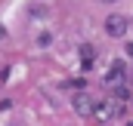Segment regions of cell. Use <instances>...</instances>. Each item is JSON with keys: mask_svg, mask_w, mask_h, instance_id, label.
Instances as JSON below:
<instances>
[{"mask_svg": "<svg viewBox=\"0 0 133 126\" xmlns=\"http://www.w3.org/2000/svg\"><path fill=\"white\" fill-rule=\"evenodd\" d=\"M93 105H96V98L87 92H77L71 95V108H74V114L77 117H93Z\"/></svg>", "mask_w": 133, "mask_h": 126, "instance_id": "1", "label": "cell"}, {"mask_svg": "<svg viewBox=\"0 0 133 126\" xmlns=\"http://www.w3.org/2000/svg\"><path fill=\"white\" fill-rule=\"evenodd\" d=\"M93 117L102 120V123H111V120H115V98H96V105H93Z\"/></svg>", "mask_w": 133, "mask_h": 126, "instance_id": "2", "label": "cell"}, {"mask_svg": "<svg viewBox=\"0 0 133 126\" xmlns=\"http://www.w3.org/2000/svg\"><path fill=\"white\" fill-rule=\"evenodd\" d=\"M105 34L108 37H124L127 34V19L124 15H108L105 19Z\"/></svg>", "mask_w": 133, "mask_h": 126, "instance_id": "3", "label": "cell"}, {"mask_svg": "<svg viewBox=\"0 0 133 126\" xmlns=\"http://www.w3.org/2000/svg\"><path fill=\"white\" fill-rule=\"evenodd\" d=\"M127 77V65L121 62V59H115L111 68H108V74H105V83H118V80H124Z\"/></svg>", "mask_w": 133, "mask_h": 126, "instance_id": "4", "label": "cell"}, {"mask_svg": "<svg viewBox=\"0 0 133 126\" xmlns=\"http://www.w3.org/2000/svg\"><path fill=\"white\" fill-rule=\"evenodd\" d=\"M96 46H90V43H84L81 46V59H84V71H93V65H96Z\"/></svg>", "mask_w": 133, "mask_h": 126, "instance_id": "5", "label": "cell"}, {"mask_svg": "<svg viewBox=\"0 0 133 126\" xmlns=\"http://www.w3.org/2000/svg\"><path fill=\"white\" fill-rule=\"evenodd\" d=\"M111 98H115V101H127V98H130V89H127V86H115Z\"/></svg>", "mask_w": 133, "mask_h": 126, "instance_id": "6", "label": "cell"}, {"mask_svg": "<svg viewBox=\"0 0 133 126\" xmlns=\"http://www.w3.org/2000/svg\"><path fill=\"white\" fill-rule=\"evenodd\" d=\"M37 43H40V46H50V43H53V37H50V34H40V37H37Z\"/></svg>", "mask_w": 133, "mask_h": 126, "instance_id": "7", "label": "cell"}, {"mask_svg": "<svg viewBox=\"0 0 133 126\" xmlns=\"http://www.w3.org/2000/svg\"><path fill=\"white\" fill-rule=\"evenodd\" d=\"M124 49H127V56H130V59H133V43H127V46H124Z\"/></svg>", "mask_w": 133, "mask_h": 126, "instance_id": "8", "label": "cell"}, {"mask_svg": "<svg viewBox=\"0 0 133 126\" xmlns=\"http://www.w3.org/2000/svg\"><path fill=\"white\" fill-rule=\"evenodd\" d=\"M3 37H6V31H3V25H0V40H3Z\"/></svg>", "mask_w": 133, "mask_h": 126, "instance_id": "9", "label": "cell"}, {"mask_svg": "<svg viewBox=\"0 0 133 126\" xmlns=\"http://www.w3.org/2000/svg\"><path fill=\"white\" fill-rule=\"evenodd\" d=\"M105 3H115V0H105Z\"/></svg>", "mask_w": 133, "mask_h": 126, "instance_id": "10", "label": "cell"}, {"mask_svg": "<svg viewBox=\"0 0 133 126\" xmlns=\"http://www.w3.org/2000/svg\"><path fill=\"white\" fill-rule=\"evenodd\" d=\"M130 108H133V101H130Z\"/></svg>", "mask_w": 133, "mask_h": 126, "instance_id": "11", "label": "cell"}]
</instances>
